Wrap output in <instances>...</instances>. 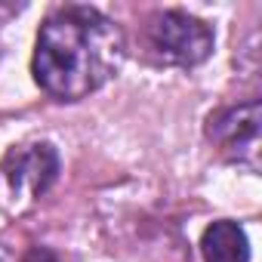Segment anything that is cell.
I'll list each match as a JSON object with an SVG mask.
<instances>
[{
	"instance_id": "cell-1",
	"label": "cell",
	"mask_w": 262,
	"mask_h": 262,
	"mask_svg": "<svg viewBox=\"0 0 262 262\" xmlns=\"http://www.w3.org/2000/svg\"><path fill=\"white\" fill-rule=\"evenodd\" d=\"M123 62V34L99 10L68 4L53 10L34 43L31 71L43 93L77 102L105 86Z\"/></svg>"
},
{
	"instance_id": "cell-2",
	"label": "cell",
	"mask_w": 262,
	"mask_h": 262,
	"mask_svg": "<svg viewBox=\"0 0 262 262\" xmlns=\"http://www.w3.org/2000/svg\"><path fill=\"white\" fill-rule=\"evenodd\" d=\"M213 28L182 10L158 13L148 22V47L164 65L194 68L213 53Z\"/></svg>"
},
{
	"instance_id": "cell-3",
	"label": "cell",
	"mask_w": 262,
	"mask_h": 262,
	"mask_svg": "<svg viewBox=\"0 0 262 262\" xmlns=\"http://www.w3.org/2000/svg\"><path fill=\"white\" fill-rule=\"evenodd\" d=\"M259 123H262L259 102H247V105H234V108L213 114L207 123V136L210 142H216L222 158L244 164V167H256L259 164Z\"/></svg>"
},
{
	"instance_id": "cell-4",
	"label": "cell",
	"mask_w": 262,
	"mask_h": 262,
	"mask_svg": "<svg viewBox=\"0 0 262 262\" xmlns=\"http://www.w3.org/2000/svg\"><path fill=\"white\" fill-rule=\"evenodd\" d=\"M7 188L25 201L40 198L59 176V155L50 142H31V145H16L4 164H0Z\"/></svg>"
},
{
	"instance_id": "cell-6",
	"label": "cell",
	"mask_w": 262,
	"mask_h": 262,
	"mask_svg": "<svg viewBox=\"0 0 262 262\" xmlns=\"http://www.w3.org/2000/svg\"><path fill=\"white\" fill-rule=\"evenodd\" d=\"M22 262H65L56 250H50V247H31L25 256H22Z\"/></svg>"
},
{
	"instance_id": "cell-5",
	"label": "cell",
	"mask_w": 262,
	"mask_h": 262,
	"mask_svg": "<svg viewBox=\"0 0 262 262\" xmlns=\"http://www.w3.org/2000/svg\"><path fill=\"white\" fill-rule=\"evenodd\" d=\"M204 262H250V241L237 222L219 219L201 237Z\"/></svg>"
}]
</instances>
